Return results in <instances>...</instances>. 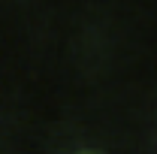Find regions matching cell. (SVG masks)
I'll return each instance as SVG.
<instances>
[]
</instances>
